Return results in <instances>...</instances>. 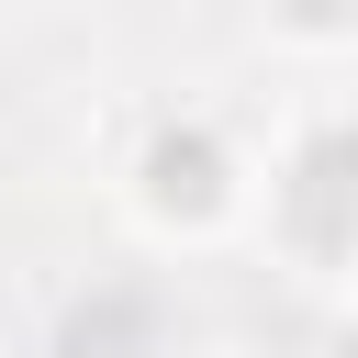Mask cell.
<instances>
[{"label": "cell", "instance_id": "6da1fadb", "mask_svg": "<svg viewBox=\"0 0 358 358\" xmlns=\"http://www.w3.org/2000/svg\"><path fill=\"white\" fill-rule=\"evenodd\" d=\"M268 224H280V246H291L302 268H324V257L358 246V123H313V134L280 157Z\"/></svg>", "mask_w": 358, "mask_h": 358}, {"label": "cell", "instance_id": "7a4b0ae2", "mask_svg": "<svg viewBox=\"0 0 358 358\" xmlns=\"http://www.w3.org/2000/svg\"><path fill=\"white\" fill-rule=\"evenodd\" d=\"M134 190H145V213H157V224L201 235V224H224V213H235V157H224V134H213V123H157V134H145V157H134Z\"/></svg>", "mask_w": 358, "mask_h": 358}]
</instances>
